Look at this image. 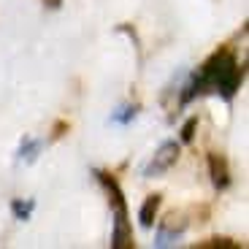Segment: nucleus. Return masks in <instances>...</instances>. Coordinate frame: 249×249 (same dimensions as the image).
Instances as JSON below:
<instances>
[{
  "label": "nucleus",
  "mask_w": 249,
  "mask_h": 249,
  "mask_svg": "<svg viewBox=\"0 0 249 249\" xmlns=\"http://www.w3.org/2000/svg\"><path fill=\"white\" fill-rule=\"evenodd\" d=\"M176 160H179V143H176V141L162 143L160 149H157L155 160H152L149 168H146V176H160V174H165V171H168Z\"/></svg>",
  "instance_id": "nucleus-1"
},
{
  "label": "nucleus",
  "mask_w": 249,
  "mask_h": 249,
  "mask_svg": "<svg viewBox=\"0 0 249 249\" xmlns=\"http://www.w3.org/2000/svg\"><path fill=\"white\" fill-rule=\"evenodd\" d=\"M98 179L103 181V187H106V193H108V203H111L114 214H117V217H127V203H124V195H122V190H119L117 179H111V176L103 174V171L98 174Z\"/></svg>",
  "instance_id": "nucleus-2"
},
{
  "label": "nucleus",
  "mask_w": 249,
  "mask_h": 249,
  "mask_svg": "<svg viewBox=\"0 0 249 249\" xmlns=\"http://www.w3.org/2000/svg\"><path fill=\"white\" fill-rule=\"evenodd\" d=\"M209 174L217 190H225L231 184V171H228V160L222 155H209Z\"/></svg>",
  "instance_id": "nucleus-3"
},
{
  "label": "nucleus",
  "mask_w": 249,
  "mask_h": 249,
  "mask_svg": "<svg viewBox=\"0 0 249 249\" xmlns=\"http://www.w3.org/2000/svg\"><path fill=\"white\" fill-rule=\"evenodd\" d=\"M111 247L114 249H133V247H136L133 233H130V225H127V217H117V222H114Z\"/></svg>",
  "instance_id": "nucleus-4"
},
{
  "label": "nucleus",
  "mask_w": 249,
  "mask_h": 249,
  "mask_svg": "<svg viewBox=\"0 0 249 249\" xmlns=\"http://www.w3.org/2000/svg\"><path fill=\"white\" fill-rule=\"evenodd\" d=\"M160 195H149V198L143 200L141 212H138V219H141L143 228H152L155 225V217H157V209H160Z\"/></svg>",
  "instance_id": "nucleus-5"
},
{
  "label": "nucleus",
  "mask_w": 249,
  "mask_h": 249,
  "mask_svg": "<svg viewBox=\"0 0 249 249\" xmlns=\"http://www.w3.org/2000/svg\"><path fill=\"white\" fill-rule=\"evenodd\" d=\"M200 249H238V244H233L231 238H209V241H200Z\"/></svg>",
  "instance_id": "nucleus-6"
},
{
  "label": "nucleus",
  "mask_w": 249,
  "mask_h": 249,
  "mask_svg": "<svg viewBox=\"0 0 249 249\" xmlns=\"http://www.w3.org/2000/svg\"><path fill=\"white\" fill-rule=\"evenodd\" d=\"M195 130H198V117H193V119H187L184 122V127H181V141L190 143L195 138Z\"/></svg>",
  "instance_id": "nucleus-7"
},
{
  "label": "nucleus",
  "mask_w": 249,
  "mask_h": 249,
  "mask_svg": "<svg viewBox=\"0 0 249 249\" xmlns=\"http://www.w3.org/2000/svg\"><path fill=\"white\" fill-rule=\"evenodd\" d=\"M33 212V200H27V203H22V200H14V214H17L19 219H27Z\"/></svg>",
  "instance_id": "nucleus-8"
},
{
  "label": "nucleus",
  "mask_w": 249,
  "mask_h": 249,
  "mask_svg": "<svg viewBox=\"0 0 249 249\" xmlns=\"http://www.w3.org/2000/svg\"><path fill=\"white\" fill-rule=\"evenodd\" d=\"M38 149H41V141H25V143H22V149H19V155L27 157V160H33Z\"/></svg>",
  "instance_id": "nucleus-9"
},
{
  "label": "nucleus",
  "mask_w": 249,
  "mask_h": 249,
  "mask_svg": "<svg viewBox=\"0 0 249 249\" xmlns=\"http://www.w3.org/2000/svg\"><path fill=\"white\" fill-rule=\"evenodd\" d=\"M136 117V108H122V114H117V117H114V122H130V119Z\"/></svg>",
  "instance_id": "nucleus-10"
},
{
  "label": "nucleus",
  "mask_w": 249,
  "mask_h": 249,
  "mask_svg": "<svg viewBox=\"0 0 249 249\" xmlns=\"http://www.w3.org/2000/svg\"><path fill=\"white\" fill-rule=\"evenodd\" d=\"M62 130H65V122H60V124H57V127H54V133H52V136H54V138H60V136H62Z\"/></svg>",
  "instance_id": "nucleus-11"
},
{
  "label": "nucleus",
  "mask_w": 249,
  "mask_h": 249,
  "mask_svg": "<svg viewBox=\"0 0 249 249\" xmlns=\"http://www.w3.org/2000/svg\"><path fill=\"white\" fill-rule=\"evenodd\" d=\"M60 3H62V0H44V6H49V8H57Z\"/></svg>",
  "instance_id": "nucleus-12"
}]
</instances>
